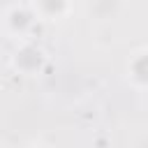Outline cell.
<instances>
[{
    "instance_id": "6da1fadb",
    "label": "cell",
    "mask_w": 148,
    "mask_h": 148,
    "mask_svg": "<svg viewBox=\"0 0 148 148\" xmlns=\"http://www.w3.org/2000/svg\"><path fill=\"white\" fill-rule=\"evenodd\" d=\"M127 74H130V79H132L136 86L148 88V49L134 53V58H132L130 65H127Z\"/></svg>"
},
{
    "instance_id": "7a4b0ae2",
    "label": "cell",
    "mask_w": 148,
    "mask_h": 148,
    "mask_svg": "<svg viewBox=\"0 0 148 148\" xmlns=\"http://www.w3.org/2000/svg\"><path fill=\"white\" fill-rule=\"evenodd\" d=\"M42 62H44V53L37 46H23L21 51H16V67H21L23 72H35L39 69Z\"/></svg>"
},
{
    "instance_id": "277c9868",
    "label": "cell",
    "mask_w": 148,
    "mask_h": 148,
    "mask_svg": "<svg viewBox=\"0 0 148 148\" xmlns=\"http://www.w3.org/2000/svg\"><path fill=\"white\" fill-rule=\"evenodd\" d=\"M9 23H12V28H14V30L23 32V30L32 23V16H30L28 12H23V9H14V12L9 14Z\"/></svg>"
},
{
    "instance_id": "3957f363",
    "label": "cell",
    "mask_w": 148,
    "mask_h": 148,
    "mask_svg": "<svg viewBox=\"0 0 148 148\" xmlns=\"http://www.w3.org/2000/svg\"><path fill=\"white\" fill-rule=\"evenodd\" d=\"M35 12L46 21H56L67 12V0H35Z\"/></svg>"
}]
</instances>
